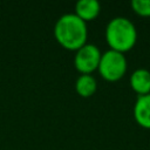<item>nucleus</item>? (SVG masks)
<instances>
[{"mask_svg":"<svg viewBox=\"0 0 150 150\" xmlns=\"http://www.w3.org/2000/svg\"><path fill=\"white\" fill-rule=\"evenodd\" d=\"M101 50L94 43H86L76 50L74 66L81 74H91L98 68L101 60Z\"/></svg>","mask_w":150,"mask_h":150,"instance_id":"4","label":"nucleus"},{"mask_svg":"<svg viewBox=\"0 0 150 150\" xmlns=\"http://www.w3.org/2000/svg\"><path fill=\"white\" fill-rule=\"evenodd\" d=\"M54 36L63 48L77 50L87 43V22L75 13H66L57 19L54 26Z\"/></svg>","mask_w":150,"mask_h":150,"instance_id":"1","label":"nucleus"},{"mask_svg":"<svg viewBox=\"0 0 150 150\" xmlns=\"http://www.w3.org/2000/svg\"><path fill=\"white\" fill-rule=\"evenodd\" d=\"M129 83L131 89L138 95L150 94V71L145 68H138L130 75Z\"/></svg>","mask_w":150,"mask_h":150,"instance_id":"6","label":"nucleus"},{"mask_svg":"<svg viewBox=\"0 0 150 150\" xmlns=\"http://www.w3.org/2000/svg\"><path fill=\"white\" fill-rule=\"evenodd\" d=\"M105 40L110 49L124 54L136 45V26L125 16H115L107 23Z\"/></svg>","mask_w":150,"mask_h":150,"instance_id":"2","label":"nucleus"},{"mask_svg":"<svg viewBox=\"0 0 150 150\" xmlns=\"http://www.w3.org/2000/svg\"><path fill=\"white\" fill-rule=\"evenodd\" d=\"M75 89L82 97H89L95 94L97 89L96 79L91 74H81L75 82Z\"/></svg>","mask_w":150,"mask_h":150,"instance_id":"8","label":"nucleus"},{"mask_svg":"<svg viewBox=\"0 0 150 150\" xmlns=\"http://www.w3.org/2000/svg\"><path fill=\"white\" fill-rule=\"evenodd\" d=\"M100 11L101 5L97 0H79L75 5V14L84 22L96 19Z\"/></svg>","mask_w":150,"mask_h":150,"instance_id":"7","label":"nucleus"},{"mask_svg":"<svg viewBox=\"0 0 150 150\" xmlns=\"http://www.w3.org/2000/svg\"><path fill=\"white\" fill-rule=\"evenodd\" d=\"M134 118L142 128L150 129V94L137 96L134 104Z\"/></svg>","mask_w":150,"mask_h":150,"instance_id":"5","label":"nucleus"},{"mask_svg":"<svg viewBox=\"0 0 150 150\" xmlns=\"http://www.w3.org/2000/svg\"><path fill=\"white\" fill-rule=\"evenodd\" d=\"M131 8L139 16H150V0H132Z\"/></svg>","mask_w":150,"mask_h":150,"instance_id":"9","label":"nucleus"},{"mask_svg":"<svg viewBox=\"0 0 150 150\" xmlns=\"http://www.w3.org/2000/svg\"><path fill=\"white\" fill-rule=\"evenodd\" d=\"M128 69V61L123 53L108 49L101 55V60L98 63V73L100 75L110 82H115L121 80Z\"/></svg>","mask_w":150,"mask_h":150,"instance_id":"3","label":"nucleus"}]
</instances>
